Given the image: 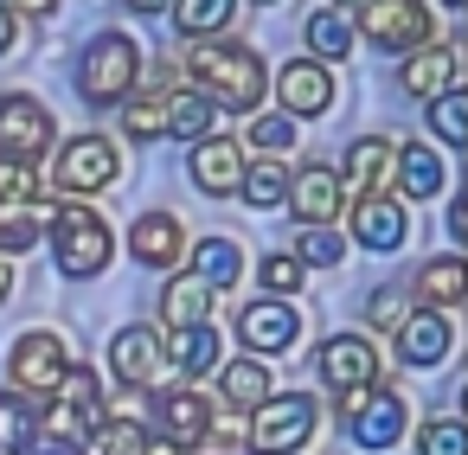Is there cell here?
Listing matches in <instances>:
<instances>
[{
  "label": "cell",
  "instance_id": "6da1fadb",
  "mask_svg": "<svg viewBox=\"0 0 468 455\" xmlns=\"http://www.w3.org/2000/svg\"><path fill=\"white\" fill-rule=\"evenodd\" d=\"M186 71H193V90L225 103V110H257L263 103V58L250 46H212L206 39L186 58Z\"/></svg>",
  "mask_w": 468,
  "mask_h": 455
},
{
  "label": "cell",
  "instance_id": "7a4b0ae2",
  "mask_svg": "<svg viewBox=\"0 0 468 455\" xmlns=\"http://www.w3.org/2000/svg\"><path fill=\"white\" fill-rule=\"evenodd\" d=\"M52 250H58V270H65L71 282H84V276H103V270H110L116 238H110V225L97 218V206L65 199V206H52Z\"/></svg>",
  "mask_w": 468,
  "mask_h": 455
},
{
  "label": "cell",
  "instance_id": "3957f363",
  "mask_svg": "<svg viewBox=\"0 0 468 455\" xmlns=\"http://www.w3.org/2000/svg\"><path fill=\"white\" fill-rule=\"evenodd\" d=\"M135 78H142V52H135L129 33H97V39L84 46V58H78V90H84V103H122V97L135 90Z\"/></svg>",
  "mask_w": 468,
  "mask_h": 455
},
{
  "label": "cell",
  "instance_id": "277c9868",
  "mask_svg": "<svg viewBox=\"0 0 468 455\" xmlns=\"http://www.w3.org/2000/svg\"><path fill=\"white\" fill-rule=\"evenodd\" d=\"M103 423V385L90 365H65L58 385H52V404L39 417V429L52 442H90V429Z\"/></svg>",
  "mask_w": 468,
  "mask_h": 455
},
{
  "label": "cell",
  "instance_id": "5b68a950",
  "mask_svg": "<svg viewBox=\"0 0 468 455\" xmlns=\"http://www.w3.org/2000/svg\"><path fill=\"white\" fill-rule=\"evenodd\" d=\"M321 429V404L308 391H270L263 404H250V449L257 455H295L308 436Z\"/></svg>",
  "mask_w": 468,
  "mask_h": 455
},
{
  "label": "cell",
  "instance_id": "8992f818",
  "mask_svg": "<svg viewBox=\"0 0 468 455\" xmlns=\"http://www.w3.org/2000/svg\"><path fill=\"white\" fill-rule=\"evenodd\" d=\"M353 26L366 33V46H378V52H410V46H423L430 39V7L423 0H359L353 7Z\"/></svg>",
  "mask_w": 468,
  "mask_h": 455
},
{
  "label": "cell",
  "instance_id": "52a82bcc",
  "mask_svg": "<svg viewBox=\"0 0 468 455\" xmlns=\"http://www.w3.org/2000/svg\"><path fill=\"white\" fill-rule=\"evenodd\" d=\"M116 174H122V154H116L110 135H71V142L58 148V161H52V180H58L65 193H97V186H110Z\"/></svg>",
  "mask_w": 468,
  "mask_h": 455
},
{
  "label": "cell",
  "instance_id": "ba28073f",
  "mask_svg": "<svg viewBox=\"0 0 468 455\" xmlns=\"http://www.w3.org/2000/svg\"><path fill=\"white\" fill-rule=\"evenodd\" d=\"M314 372H321V385H334L340 397H359V391L378 385V353H372L366 333H334V340H321Z\"/></svg>",
  "mask_w": 468,
  "mask_h": 455
},
{
  "label": "cell",
  "instance_id": "9c48e42d",
  "mask_svg": "<svg viewBox=\"0 0 468 455\" xmlns=\"http://www.w3.org/2000/svg\"><path fill=\"white\" fill-rule=\"evenodd\" d=\"M65 365H71V346H65L52 327L20 333V340H14V353H7V372H14V385H20V391H52Z\"/></svg>",
  "mask_w": 468,
  "mask_h": 455
},
{
  "label": "cell",
  "instance_id": "30bf717a",
  "mask_svg": "<svg viewBox=\"0 0 468 455\" xmlns=\"http://www.w3.org/2000/svg\"><path fill=\"white\" fill-rule=\"evenodd\" d=\"M0 148H7L14 161L46 154V148H52V110H46L39 97H27V90L0 97Z\"/></svg>",
  "mask_w": 468,
  "mask_h": 455
},
{
  "label": "cell",
  "instance_id": "8fae6325",
  "mask_svg": "<svg viewBox=\"0 0 468 455\" xmlns=\"http://www.w3.org/2000/svg\"><path fill=\"white\" fill-rule=\"evenodd\" d=\"M276 97H282L289 122H314V116L334 110V71H327L321 58H295V65H282Z\"/></svg>",
  "mask_w": 468,
  "mask_h": 455
},
{
  "label": "cell",
  "instance_id": "7c38bea8",
  "mask_svg": "<svg viewBox=\"0 0 468 455\" xmlns=\"http://www.w3.org/2000/svg\"><path fill=\"white\" fill-rule=\"evenodd\" d=\"M238 333H244V346H250L257 359H270V353H289V346H295L302 314H295L282 295H257V302L238 314Z\"/></svg>",
  "mask_w": 468,
  "mask_h": 455
},
{
  "label": "cell",
  "instance_id": "4fadbf2b",
  "mask_svg": "<svg viewBox=\"0 0 468 455\" xmlns=\"http://www.w3.org/2000/svg\"><path fill=\"white\" fill-rule=\"evenodd\" d=\"M340 410L353 417V442L359 449H391L404 436V397L398 391H359V397H340Z\"/></svg>",
  "mask_w": 468,
  "mask_h": 455
},
{
  "label": "cell",
  "instance_id": "5bb4252c",
  "mask_svg": "<svg viewBox=\"0 0 468 455\" xmlns=\"http://www.w3.org/2000/svg\"><path fill=\"white\" fill-rule=\"evenodd\" d=\"M161 365H167L161 327L135 321V327H122V333L110 340V372H116L122 385H161Z\"/></svg>",
  "mask_w": 468,
  "mask_h": 455
},
{
  "label": "cell",
  "instance_id": "9a60e30c",
  "mask_svg": "<svg viewBox=\"0 0 468 455\" xmlns=\"http://www.w3.org/2000/svg\"><path fill=\"white\" fill-rule=\"evenodd\" d=\"M398 84L410 90V97H442V90H455L462 84V46H410V58H404V71H398Z\"/></svg>",
  "mask_w": 468,
  "mask_h": 455
},
{
  "label": "cell",
  "instance_id": "2e32d148",
  "mask_svg": "<svg viewBox=\"0 0 468 455\" xmlns=\"http://www.w3.org/2000/svg\"><path fill=\"white\" fill-rule=\"evenodd\" d=\"M340 174L334 167H302V174H289V193H282V206L302 218V225H334L340 218Z\"/></svg>",
  "mask_w": 468,
  "mask_h": 455
},
{
  "label": "cell",
  "instance_id": "e0dca14e",
  "mask_svg": "<svg viewBox=\"0 0 468 455\" xmlns=\"http://www.w3.org/2000/svg\"><path fill=\"white\" fill-rule=\"evenodd\" d=\"M404 231H410V212H404V199L359 193V206H353V238H359L366 250H398V244H404Z\"/></svg>",
  "mask_w": 468,
  "mask_h": 455
},
{
  "label": "cell",
  "instance_id": "ac0fdd59",
  "mask_svg": "<svg viewBox=\"0 0 468 455\" xmlns=\"http://www.w3.org/2000/svg\"><path fill=\"white\" fill-rule=\"evenodd\" d=\"M161 353H167V365H174V372H186V378H206V372H218V365H225V346H218V327H212V321L167 327Z\"/></svg>",
  "mask_w": 468,
  "mask_h": 455
},
{
  "label": "cell",
  "instance_id": "d6986e66",
  "mask_svg": "<svg viewBox=\"0 0 468 455\" xmlns=\"http://www.w3.org/2000/svg\"><path fill=\"white\" fill-rule=\"evenodd\" d=\"M238 174H244V148L238 142H225V135H199L193 142V186L199 193L225 199V193H238Z\"/></svg>",
  "mask_w": 468,
  "mask_h": 455
},
{
  "label": "cell",
  "instance_id": "ffe728a7",
  "mask_svg": "<svg viewBox=\"0 0 468 455\" xmlns=\"http://www.w3.org/2000/svg\"><path fill=\"white\" fill-rule=\"evenodd\" d=\"M129 250H135L142 270H180V250H186L180 218L174 212H142L135 231H129Z\"/></svg>",
  "mask_w": 468,
  "mask_h": 455
},
{
  "label": "cell",
  "instance_id": "44dd1931",
  "mask_svg": "<svg viewBox=\"0 0 468 455\" xmlns=\"http://www.w3.org/2000/svg\"><path fill=\"white\" fill-rule=\"evenodd\" d=\"M391 333H398V359H404V365H442V359H449V314H442V308L404 314Z\"/></svg>",
  "mask_w": 468,
  "mask_h": 455
},
{
  "label": "cell",
  "instance_id": "7402d4cb",
  "mask_svg": "<svg viewBox=\"0 0 468 455\" xmlns=\"http://www.w3.org/2000/svg\"><path fill=\"white\" fill-rule=\"evenodd\" d=\"M154 417H161V436H167V442H180V449L212 436V404H206L193 385H174V391H161Z\"/></svg>",
  "mask_w": 468,
  "mask_h": 455
},
{
  "label": "cell",
  "instance_id": "603a6c76",
  "mask_svg": "<svg viewBox=\"0 0 468 455\" xmlns=\"http://www.w3.org/2000/svg\"><path fill=\"white\" fill-rule=\"evenodd\" d=\"M385 180H391V142H385V135H359V142H346L340 186H353V193H378Z\"/></svg>",
  "mask_w": 468,
  "mask_h": 455
},
{
  "label": "cell",
  "instance_id": "cb8c5ba5",
  "mask_svg": "<svg viewBox=\"0 0 468 455\" xmlns=\"http://www.w3.org/2000/svg\"><path fill=\"white\" fill-rule=\"evenodd\" d=\"M391 174H398V193H404V199H430V193H442V154L423 148V142L391 148Z\"/></svg>",
  "mask_w": 468,
  "mask_h": 455
},
{
  "label": "cell",
  "instance_id": "d4e9b609",
  "mask_svg": "<svg viewBox=\"0 0 468 455\" xmlns=\"http://www.w3.org/2000/svg\"><path fill=\"white\" fill-rule=\"evenodd\" d=\"M212 122H218L212 97H199V90H174V97H161V135L199 142V135H212Z\"/></svg>",
  "mask_w": 468,
  "mask_h": 455
},
{
  "label": "cell",
  "instance_id": "484cf974",
  "mask_svg": "<svg viewBox=\"0 0 468 455\" xmlns=\"http://www.w3.org/2000/svg\"><path fill=\"white\" fill-rule=\"evenodd\" d=\"M212 302H218V289H212L206 276H174V282H167V295H161V321H167V327L212 321Z\"/></svg>",
  "mask_w": 468,
  "mask_h": 455
},
{
  "label": "cell",
  "instance_id": "4316f807",
  "mask_svg": "<svg viewBox=\"0 0 468 455\" xmlns=\"http://www.w3.org/2000/svg\"><path fill=\"white\" fill-rule=\"evenodd\" d=\"M462 295H468V263H462V257H436V263L417 270V302H423V308H442V314H449Z\"/></svg>",
  "mask_w": 468,
  "mask_h": 455
},
{
  "label": "cell",
  "instance_id": "83f0119b",
  "mask_svg": "<svg viewBox=\"0 0 468 455\" xmlns=\"http://www.w3.org/2000/svg\"><path fill=\"white\" fill-rule=\"evenodd\" d=\"M46 225H52V206H39V199H14V206H0V250H7V257L33 250Z\"/></svg>",
  "mask_w": 468,
  "mask_h": 455
},
{
  "label": "cell",
  "instance_id": "f1b7e54d",
  "mask_svg": "<svg viewBox=\"0 0 468 455\" xmlns=\"http://www.w3.org/2000/svg\"><path fill=\"white\" fill-rule=\"evenodd\" d=\"M282 193H289V167H282V161H250V167L238 174V199H244L250 212H276Z\"/></svg>",
  "mask_w": 468,
  "mask_h": 455
},
{
  "label": "cell",
  "instance_id": "f546056e",
  "mask_svg": "<svg viewBox=\"0 0 468 455\" xmlns=\"http://www.w3.org/2000/svg\"><path fill=\"white\" fill-rule=\"evenodd\" d=\"M218 391H225L238 410H250V404H263V397H270V365H263L257 353H244V359L218 365Z\"/></svg>",
  "mask_w": 468,
  "mask_h": 455
},
{
  "label": "cell",
  "instance_id": "4dcf8cb0",
  "mask_svg": "<svg viewBox=\"0 0 468 455\" xmlns=\"http://www.w3.org/2000/svg\"><path fill=\"white\" fill-rule=\"evenodd\" d=\"M193 276H206L218 295L244 276V250H238V238H206L199 250H193Z\"/></svg>",
  "mask_w": 468,
  "mask_h": 455
},
{
  "label": "cell",
  "instance_id": "1f68e13d",
  "mask_svg": "<svg viewBox=\"0 0 468 455\" xmlns=\"http://www.w3.org/2000/svg\"><path fill=\"white\" fill-rule=\"evenodd\" d=\"M238 20V0H174V26L186 39H212Z\"/></svg>",
  "mask_w": 468,
  "mask_h": 455
},
{
  "label": "cell",
  "instance_id": "d6a6232c",
  "mask_svg": "<svg viewBox=\"0 0 468 455\" xmlns=\"http://www.w3.org/2000/svg\"><path fill=\"white\" fill-rule=\"evenodd\" d=\"M302 39H308V52L321 58V65H334V58H346L353 52V26L334 14V7H321V14H308V26H302Z\"/></svg>",
  "mask_w": 468,
  "mask_h": 455
},
{
  "label": "cell",
  "instance_id": "836d02e7",
  "mask_svg": "<svg viewBox=\"0 0 468 455\" xmlns=\"http://www.w3.org/2000/svg\"><path fill=\"white\" fill-rule=\"evenodd\" d=\"M430 129H436L442 148H462V142H468V97H462V90L430 97Z\"/></svg>",
  "mask_w": 468,
  "mask_h": 455
},
{
  "label": "cell",
  "instance_id": "e575fe53",
  "mask_svg": "<svg viewBox=\"0 0 468 455\" xmlns=\"http://www.w3.org/2000/svg\"><path fill=\"white\" fill-rule=\"evenodd\" d=\"M39 436V410L20 397V391H0V442L7 449H27Z\"/></svg>",
  "mask_w": 468,
  "mask_h": 455
},
{
  "label": "cell",
  "instance_id": "d590c367",
  "mask_svg": "<svg viewBox=\"0 0 468 455\" xmlns=\"http://www.w3.org/2000/svg\"><path fill=\"white\" fill-rule=\"evenodd\" d=\"M142 442H148V429L142 423H122V417H103L90 429V455H142Z\"/></svg>",
  "mask_w": 468,
  "mask_h": 455
},
{
  "label": "cell",
  "instance_id": "8d00e7d4",
  "mask_svg": "<svg viewBox=\"0 0 468 455\" xmlns=\"http://www.w3.org/2000/svg\"><path fill=\"white\" fill-rule=\"evenodd\" d=\"M122 129H129L135 142H154V135H161V84L142 90V97H135V90L122 97Z\"/></svg>",
  "mask_w": 468,
  "mask_h": 455
},
{
  "label": "cell",
  "instance_id": "74e56055",
  "mask_svg": "<svg viewBox=\"0 0 468 455\" xmlns=\"http://www.w3.org/2000/svg\"><path fill=\"white\" fill-rule=\"evenodd\" d=\"M346 257V244L334 238V225H302V244H295V263H314V270H334Z\"/></svg>",
  "mask_w": 468,
  "mask_h": 455
},
{
  "label": "cell",
  "instance_id": "f35d334b",
  "mask_svg": "<svg viewBox=\"0 0 468 455\" xmlns=\"http://www.w3.org/2000/svg\"><path fill=\"white\" fill-rule=\"evenodd\" d=\"M417 455H468V429L455 417H430L417 429Z\"/></svg>",
  "mask_w": 468,
  "mask_h": 455
},
{
  "label": "cell",
  "instance_id": "ab89813d",
  "mask_svg": "<svg viewBox=\"0 0 468 455\" xmlns=\"http://www.w3.org/2000/svg\"><path fill=\"white\" fill-rule=\"evenodd\" d=\"M244 142H250L257 154H289V148H295V122H289V116H250Z\"/></svg>",
  "mask_w": 468,
  "mask_h": 455
},
{
  "label": "cell",
  "instance_id": "60d3db41",
  "mask_svg": "<svg viewBox=\"0 0 468 455\" xmlns=\"http://www.w3.org/2000/svg\"><path fill=\"white\" fill-rule=\"evenodd\" d=\"M257 276H263V289H270V295H295V289L308 282V263H295V250H282V257H263V263H257Z\"/></svg>",
  "mask_w": 468,
  "mask_h": 455
},
{
  "label": "cell",
  "instance_id": "b9f144b4",
  "mask_svg": "<svg viewBox=\"0 0 468 455\" xmlns=\"http://www.w3.org/2000/svg\"><path fill=\"white\" fill-rule=\"evenodd\" d=\"M14 199H33V167L27 161H0V206H14Z\"/></svg>",
  "mask_w": 468,
  "mask_h": 455
},
{
  "label": "cell",
  "instance_id": "7bdbcfd3",
  "mask_svg": "<svg viewBox=\"0 0 468 455\" xmlns=\"http://www.w3.org/2000/svg\"><path fill=\"white\" fill-rule=\"evenodd\" d=\"M404 302H410L404 289H378V295L366 302V321H372V327H398V321H404Z\"/></svg>",
  "mask_w": 468,
  "mask_h": 455
},
{
  "label": "cell",
  "instance_id": "ee69618b",
  "mask_svg": "<svg viewBox=\"0 0 468 455\" xmlns=\"http://www.w3.org/2000/svg\"><path fill=\"white\" fill-rule=\"evenodd\" d=\"M14 33H20V26H14V7H7V0H0V52L14 46Z\"/></svg>",
  "mask_w": 468,
  "mask_h": 455
},
{
  "label": "cell",
  "instance_id": "f6af8a7d",
  "mask_svg": "<svg viewBox=\"0 0 468 455\" xmlns=\"http://www.w3.org/2000/svg\"><path fill=\"white\" fill-rule=\"evenodd\" d=\"M20 14H33V20H46V14H58V0H14Z\"/></svg>",
  "mask_w": 468,
  "mask_h": 455
},
{
  "label": "cell",
  "instance_id": "bcb514c9",
  "mask_svg": "<svg viewBox=\"0 0 468 455\" xmlns=\"http://www.w3.org/2000/svg\"><path fill=\"white\" fill-rule=\"evenodd\" d=\"M449 231H455V238H468V199H455V212H449Z\"/></svg>",
  "mask_w": 468,
  "mask_h": 455
},
{
  "label": "cell",
  "instance_id": "7dc6e473",
  "mask_svg": "<svg viewBox=\"0 0 468 455\" xmlns=\"http://www.w3.org/2000/svg\"><path fill=\"white\" fill-rule=\"evenodd\" d=\"M142 455H180V442H167V436H148V442H142Z\"/></svg>",
  "mask_w": 468,
  "mask_h": 455
},
{
  "label": "cell",
  "instance_id": "c3c4849f",
  "mask_svg": "<svg viewBox=\"0 0 468 455\" xmlns=\"http://www.w3.org/2000/svg\"><path fill=\"white\" fill-rule=\"evenodd\" d=\"M14 295V263H7V250H0V302Z\"/></svg>",
  "mask_w": 468,
  "mask_h": 455
},
{
  "label": "cell",
  "instance_id": "681fc988",
  "mask_svg": "<svg viewBox=\"0 0 468 455\" xmlns=\"http://www.w3.org/2000/svg\"><path fill=\"white\" fill-rule=\"evenodd\" d=\"M122 7H135V14H161L167 0H122Z\"/></svg>",
  "mask_w": 468,
  "mask_h": 455
},
{
  "label": "cell",
  "instance_id": "f907efd6",
  "mask_svg": "<svg viewBox=\"0 0 468 455\" xmlns=\"http://www.w3.org/2000/svg\"><path fill=\"white\" fill-rule=\"evenodd\" d=\"M327 7H359V0H327Z\"/></svg>",
  "mask_w": 468,
  "mask_h": 455
},
{
  "label": "cell",
  "instance_id": "816d5d0a",
  "mask_svg": "<svg viewBox=\"0 0 468 455\" xmlns=\"http://www.w3.org/2000/svg\"><path fill=\"white\" fill-rule=\"evenodd\" d=\"M442 7H468V0H442Z\"/></svg>",
  "mask_w": 468,
  "mask_h": 455
},
{
  "label": "cell",
  "instance_id": "f5cc1de1",
  "mask_svg": "<svg viewBox=\"0 0 468 455\" xmlns=\"http://www.w3.org/2000/svg\"><path fill=\"white\" fill-rule=\"evenodd\" d=\"M257 7H276V0H257Z\"/></svg>",
  "mask_w": 468,
  "mask_h": 455
}]
</instances>
